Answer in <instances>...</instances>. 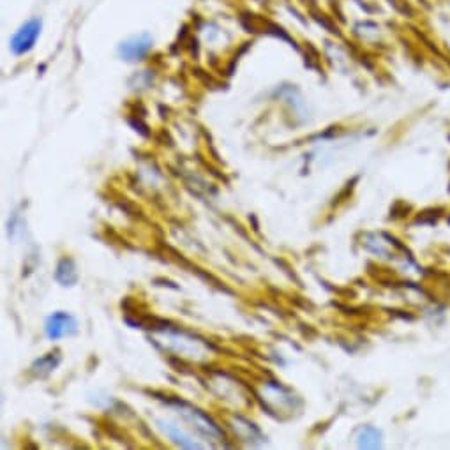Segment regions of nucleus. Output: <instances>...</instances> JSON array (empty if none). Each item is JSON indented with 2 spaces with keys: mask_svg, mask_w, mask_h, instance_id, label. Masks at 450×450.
I'll return each instance as SVG.
<instances>
[{
  "mask_svg": "<svg viewBox=\"0 0 450 450\" xmlns=\"http://www.w3.org/2000/svg\"><path fill=\"white\" fill-rule=\"evenodd\" d=\"M184 406H186V410H187V412H184L182 410L184 415H186L187 419L194 424V426L198 427V429H202L205 435H216V436L221 435V431L218 429V426H214V422L209 419V417L203 415L202 412H198L196 408H191V406H187V404H184Z\"/></svg>",
  "mask_w": 450,
  "mask_h": 450,
  "instance_id": "39448f33",
  "label": "nucleus"
},
{
  "mask_svg": "<svg viewBox=\"0 0 450 450\" xmlns=\"http://www.w3.org/2000/svg\"><path fill=\"white\" fill-rule=\"evenodd\" d=\"M161 424V429L164 431V435L170 436L171 440H173L177 445H180L182 449H202V445L200 443H194L193 440L187 438L184 433H180L177 427L173 426V424H166V422H159Z\"/></svg>",
  "mask_w": 450,
  "mask_h": 450,
  "instance_id": "0eeeda50",
  "label": "nucleus"
},
{
  "mask_svg": "<svg viewBox=\"0 0 450 450\" xmlns=\"http://www.w3.org/2000/svg\"><path fill=\"white\" fill-rule=\"evenodd\" d=\"M41 19L39 18H31L28 21H25L18 31L15 32V35L9 41V46H11V51L15 55H25L35 46V41H37L39 34H41Z\"/></svg>",
  "mask_w": 450,
  "mask_h": 450,
  "instance_id": "f257e3e1",
  "label": "nucleus"
},
{
  "mask_svg": "<svg viewBox=\"0 0 450 450\" xmlns=\"http://www.w3.org/2000/svg\"><path fill=\"white\" fill-rule=\"evenodd\" d=\"M46 336L51 341H58L62 338H71L78 332V322L73 315H67V313H53L50 318L46 320Z\"/></svg>",
  "mask_w": 450,
  "mask_h": 450,
  "instance_id": "f03ea898",
  "label": "nucleus"
},
{
  "mask_svg": "<svg viewBox=\"0 0 450 450\" xmlns=\"http://www.w3.org/2000/svg\"><path fill=\"white\" fill-rule=\"evenodd\" d=\"M58 364H60V354H58V352H51V354H46L44 357L37 358V361L32 364V373L39 378H44L48 377Z\"/></svg>",
  "mask_w": 450,
  "mask_h": 450,
  "instance_id": "423d86ee",
  "label": "nucleus"
},
{
  "mask_svg": "<svg viewBox=\"0 0 450 450\" xmlns=\"http://www.w3.org/2000/svg\"><path fill=\"white\" fill-rule=\"evenodd\" d=\"M55 279L62 286H73V284L78 283V270L76 265L71 258H62L58 261L57 270H55Z\"/></svg>",
  "mask_w": 450,
  "mask_h": 450,
  "instance_id": "20e7f679",
  "label": "nucleus"
},
{
  "mask_svg": "<svg viewBox=\"0 0 450 450\" xmlns=\"http://www.w3.org/2000/svg\"><path fill=\"white\" fill-rule=\"evenodd\" d=\"M381 435L377 427H365L364 431L358 435V447L361 449H378L381 447Z\"/></svg>",
  "mask_w": 450,
  "mask_h": 450,
  "instance_id": "6e6552de",
  "label": "nucleus"
},
{
  "mask_svg": "<svg viewBox=\"0 0 450 450\" xmlns=\"http://www.w3.org/2000/svg\"><path fill=\"white\" fill-rule=\"evenodd\" d=\"M152 50V37L148 34H138L122 41L119 46V55L128 62H138L144 60Z\"/></svg>",
  "mask_w": 450,
  "mask_h": 450,
  "instance_id": "7ed1b4c3",
  "label": "nucleus"
}]
</instances>
